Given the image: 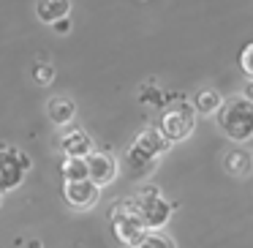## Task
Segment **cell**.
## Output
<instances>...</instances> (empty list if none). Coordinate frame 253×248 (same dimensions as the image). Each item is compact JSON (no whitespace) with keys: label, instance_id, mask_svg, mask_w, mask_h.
Segmentation results:
<instances>
[{"label":"cell","instance_id":"obj_1","mask_svg":"<svg viewBox=\"0 0 253 248\" xmlns=\"http://www.w3.org/2000/svg\"><path fill=\"white\" fill-rule=\"evenodd\" d=\"M218 126L231 142H251L253 139V104L245 96H231L218 112Z\"/></svg>","mask_w":253,"mask_h":248},{"label":"cell","instance_id":"obj_2","mask_svg":"<svg viewBox=\"0 0 253 248\" xmlns=\"http://www.w3.org/2000/svg\"><path fill=\"white\" fill-rule=\"evenodd\" d=\"M171 148V142H166L161 137L158 128H144L133 137V142L128 145V153H126V164L131 166L133 172H147L158 164L161 155H166Z\"/></svg>","mask_w":253,"mask_h":248},{"label":"cell","instance_id":"obj_3","mask_svg":"<svg viewBox=\"0 0 253 248\" xmlns=\"http://www.w3.org/2000/svg\"><path fill=\"white\" fill-rule=\"evenodd\" d=\"M106 221H109L112 235H115L123 246H128V248L147 235V229H144V224H142V218H139L136 207H133V199L131 197L112 202L109 210H106Z\"/></svg>","mask_w":253,"mask_h":248},{"label":"cell","instance_id":"obj_4","mask_svg":"<svg viewBox=\"0 0 253 248\" xmlns=\"http://www.w3.org/2000/svg\"><path fill=\"white\" fill-rule=\"evenodd\" d=\"M131 199H133V207H136V213H139V218H142L147 232H161L169 224L174 204L161 194L158 186H142L139 194Z\"/></svg>","mask_w":253,"mask_h":248},{"label":"cell","instance_id":"obj_5","mask_svg":"<svg viewBox=\"0 0 253 248\" xmlns=\"http://www.w3.org/2000/svg\"><path fill=\"white\" fill-rule=\"evenodd\" d=\"M193 128H196V109L185 99H174L161 109L158 131L166 142H182L193 134Z\"/></svg>","mask_w":253,"mask_h":248},{"label":"cell","instance_id":"obj_6","mask_svg":"<svg viewBox=\"0 0 253 248\" xmlns=\"http://www.w3.org/2000/svg\"><path fill=\"white\" fill-rule=\"evenodd\" d=\"M30 155L22 148H11V145H0V194L14 191L22 186L25 175L30 169Z\"/></svg>","mask_w":253,"mask_h":248},{"label":"cell","instance_id":"obj_7","mask_svg":"<svg viewBox=\"0 0 253 248\" xmlns=\"http://www.w3.org/2000/svg\"><path fill=\"white\" fill-rule=\"evenodd\" d=\"M93 148V137L79 126H66L57 134V150L63 153V158H87Z\"/></svg>","mask_w":253,"mask_h":248},{"label":"cell","instance_id":"obj_8","mask_svg":"<svg viewBox=\"0 0 253 248\" xmlns=\"http://www.w3.org/2000/svg\"><path fill=\"white\" fill-rule=\"evenodd\" d=\"M117 172H120V164H117V158L109 150H93V153L87 155V177L98 188L109 186L117 177Z\"/></svg>","mask_w":253,"mask_h":248},{"label":"cell","instance_id":"obj_9","mask_svg":"<svg viewBox=\"0 0 253 248\" xmlns=\"http://www.w3.org/2000/svg\"><path fill=\"white\" fill-rule=\"evenodd\" d=\"M101 188L93 180H74V183H63V199L71 210H90L98 202Z\"/></svg>","mask_w":253,"mask_h":248},{"label":"cell","instance_id":"obj_10","mask_svg":"<svg viewBox=\"0 0 253 248\" xmlns=\"http://www.w3.org/2000/svg\"><path fill=\"white\" fill-rule=\"evenodd\" d=\"M46 117H49L55 126L66 128L74 123V117H77V104H74L68 96H52L49 101H46Z\"/></svg>","mask_w":253,"mask_h":248},{"label":"cell","instance_id":"obj_11","mask_svg":"<svg viewBox=\"0 0 253 248\" xmlns=\"http://www.w3.org/2000/svg\"><path fill=\"white\" fill-rule=\"evenodd\" d=\"M71 0H36V17L44 25H55L68 17Z\"/></svg>","mask_w":253,"mask_h":248},{"label":"cell","instance_id":"obj_12","mask_svg":"<svg viewBox=\"0 0 253 248\" xmlns=\"http://www.w3.org/2000/svg\"><path fill=\"white\" fill-rule=\"evenodd\" d=\"M223 169L234 177H245L248 172L253 169V155L242 148H231L229 153L223 155Z\"/></svg>","mask_w":253,"mask_h":248},{"label":"cell","instance_id":"obj_13","mask_svg":"<svg viewBox=\"0 0 253 248\" xmlns=\"http://www.w3.org/2000/svg\"><path fill=\"white\" fill-rule=\"evenodd\" d=\"M223 101L226 99L215 88H202V90H196L191 104H193V109H196V115H212V112H220Z\"/></svg>","mask_w":253,"mask_h":248},{"label":"cell","instance_id":"obj_14","mask_svg":"<svg viewBox=\"0 0 253 248\" xmlns=\"http://www.w3.org/2000/svg\"><path fill=\"white\" fill-rule=\"evenodd\" d=\"M60 175H63V183L90 180L87 177V158H63L60 161Z\"/></svg>","mask_w":253,"mask_h":248},{"label":"cell","instance_id":"obj_15","mask_svg":"<svg viewBox=\"0 0 253 248\" xmlns=\"http://www.w3.org/2000/svg\"><path fill=\"white\" fill-rule=\"evenodd\" d=\"M131 248H177V243L171 240L169 235H164V232H147V235L139 243H133Z\"/></svg>","mask_w":253,"mask_h":248},{"label":"cell","instance_id":"obj_16","mask_svg":"<svg viewBox=\"0 0 253 248\" xmlns=\"http://www.w3.org/2000/svg\"><path fill=\"white\" fill-rule=\"evenodd\" d=\"M30 74H33L39 88H49V85L55 82V66H52V63H36Z\"/></svg>","mask_w":253,"mask_h":248},{"label":"cell","instance_id":"obj_17","mask_svg":"<svg viewBox=\"0 0 253 248\" xmlns=\"http://www.w3.org/2000/svg\"><path fill=\"white\" fill-rule=\"evenodd\" d=\"M240 68H242V74H245L248 79H253V41L242 47V52H240Z\"/></svg>","mask_w":253,"mask_h":248},{"label":"cell","instance_id":"obj_18","mask_svg":"<svg viewBox=\"0 0 253 248\" xmlns=\"http://www.w3.org/2000/svg\"><path fill=\"white\" fill-rule=\"evenodd\" d=\"M52 28H55L57 30V33H68V30H71V19H60V22H55V25H52Z\"/></svg>","mask_w":253,"mask_h":248},{"label":"cell","instance_id":"obj_19","mask_svg":"<svg viewBox=\"0 0 253 248\" xmlns=\"http://www.w3.org/2000/svg\"><path fill=\"white\" fill-rule=\"evenodd\" d=\"M242 96H245V99L253 104V79H248V82H245V88H242Z\"/></svg>","mask_w":253,"mask_h":248},{"label":"cell","instance_id":"obj_20","mask_svg":"<svg viewBox=\"0 0 253 248\" xmlns=\"http://www.w3.org/2000/svg\"><path fill=\"white\" fill-rule=\"evenodd\" d=\"M28 248H44V243L36 240V237H33V240H28Z\"/></svg>","mask_w":253,"mask_h":248},{"label":"cell","instance_id":"obj_21","mask_svg":"<svg viewBox=\"0 0 253 248\" xmlns=\"http://www.w3.org/2000/svg\"><path fill=\"white\" fill-rule=\"evenodd\" d=\"M0 204H3V194H0Z\"/></svg>","mask_w":253,"mask_h":248}]
</instances>
